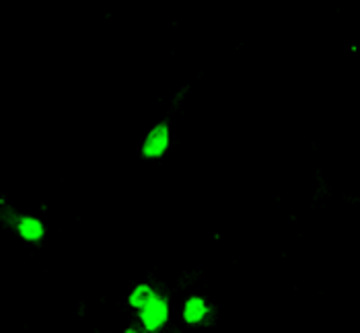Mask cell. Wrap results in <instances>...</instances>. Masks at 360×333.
<instances>
[{"label": "cell", "instance_id": "1", "mask_svg": "<svg viewBox=\"0 0 360 333\" xmlns=\"http://www.w3.org/2000/svg\"><path fill=\"white\" fill-rule=\"evenodd\" d=\"M167 317H169L167 301L161 299V296H157V294L152 296V301H148L146 307L140 309V319H142L146 332H157V330H161V327L167 323Z\"/></svg>", "mask_w": 360, "mask_h": 333}, {"label": "cell", "instance_id": "2", "mask_svg": "<svg viewBox=\"0 0 360 333\" xmlns=\"http://www.w3.org/2000/svg\"><path fill=\"white\" fill-rule=\"evenodd\" d=\"M169 148V123L167 121H161L159 125H154L144 144H142V157L146 159H159L165 154V150Z\"/></svg>", "mask_w": 360, "mask_h": 333}, {"label": "cell", "instance_id": "3", "mask_svg": "<svg viewBox=\"0 0 360 333\" xmlns=\"http://www.w3.org/2000/svg\"><path fill=\"white\" fill-rule=\"evenodd\" d=\"M12 219V228L25 239V241H39L43 236V224L33 219V216H23V214H14L10 212Z\"/></svg>", "mask_w": 360, "mask_h": 333}, {"label": "cell", "instance_id": "4", "mask_svg": "<svg viewBox=\"0 0 360 333\" xmlns=\"http://www.w3.org/2000/svg\"><path fill=\"white\" fill-rule=\"evenodd\" d=\"M206 313H208V307H206L204 299H200V296H192L183 307V319L188 323H200L206 317Z\"/></svg>", "mask_w": 360, "mask_h": 333}, {"label": "cell", "instance_id": "5", "mask_svg": "<svg viewBox=\"0 0 360 333\" xmlns=\"http://www.w3.org/2000/svg\"><path fill=\"white\" fill-rule=\"evenodd\" d=\"M152 296H154L152 288L142 284V286L134 288V292L130 294V305H132V307H136V309H142V307H146V305H148V301H152Z\"/></svg>", "mask_w": 360, "mask_h": 333}, {"label": "cell", "instance_id": "6", "mask_svg": "<svg viewBox=\"0 0 360 333\" xmlns=\"http://www.w3.org/2000/svg\"><path fill=\"white\" fill-rule=\"evenodd\" d=\"M126 333H144V332H138V330H128Z\"/></svg>", "mask_w": 360, "mask_h": 333}]
</instances>
